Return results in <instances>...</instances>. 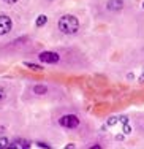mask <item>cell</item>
Segmentation results:
<instances>
[{
  "label": "cell",
  "mask_w": 144,
  "mask_h": 149,
  "mask_svg": "<svg viewBox=\"0 0 144 149\" xmlns=\"http://www.w3.org/2000/svg\"><path fill=\"white\" fill-rule=\"evenodd\" d=\"M79 29V21L76 19L75 16L71 15H65L59 19V30L62 33H66V35H73L76 33Z\"/></svg>",
  "instance_id": "1"
},
{
  "label": "cell",
  "mask_w": 144,
  "mask_h": 149,
  "mask_svg": "<svg viewBox=\"0 0 144 149\" xmlns=\"http://www.w3.org/2000/svg\"><path fill=\"white\" fill-rule=\"evenodd\" d=\"M59 124L62 127H66V129H76L79 125V119L75 114H66V116H62L59 119Z\"/></svg>",
  "instance_id": "2"
},
{
  "label": "cell",
  "mask_w": 144,
  "mask_h": 149,
  "mask_svg": "<svg viewBox=\"0 0 144 149\" xmlns=\"http://www.w3.org/2000/svg\"><path fill=\"white\" fill-rule=\"evenodd\" d=\"M59 59H60V56L54 51H44L40 54V60L44 63H57Z\"/></svg>",
  "instance_id": "3"
},
{
  "label": "cell",
  "mask_w": 144,
  "mask_h": 149,
  "mask_svg": "<svg viewBox=\"0 0 144 149\" xmlns=\"http://www.w3.org/2000/svg\"><path fill=\"white\" fill-rule=\"evenodd\" d=\"M11 26H13V22L8 16H5V15L0 16V35L8 33V32L11 30Z\"/></svg>",
  "instance_id": "4"
},
{
  "label": "cell",
  "mask_w": 144,
  "mask_h": 149,
  "mask_svg": "<svg viewBox=\"0 0 144 149\" xmlns=\"http://www.w3.org/2000/svg\"><path fill=\"white\" fill-rule=\"evenodd\" d=\"M122 6H124V0H109L108 2V10H111V11H119V10H122Z\"/></svg>",
  "instance_id": "5"
},
{
  "label": "cell",
  "mask_w": 144,
  "mask_h": 149,
  "mask_svg": "<svg viewBox=\"0 0 144 149\" xmlns=\"http://www.w3.org/2000/svg\"><path fill=\"white\" fill-rule=\"evenodd\" d=\"M11 148H17V149H26L29 148V143L26 140H15L11 143Z\"/></svg>",
  "instance_id": "6"
},
{
  "label": "cell",
  "mask_w": 144,
  "mask_h": 149,
  "mask_svg": "<svg viewBox=\"0 0 144 149\" xmlns=\"http://www.w3.org/2000/svg\"><path fill=\"white\" fill-rule=\"evenodd\" d=\"M33 92H35V94H38V95H43V94H46V92H48V87L43 86V84H37V86L33 87Z\"/></svg>",
  "instance_id": "7"
},
{
  "label": "cell",
  "mask_w": 144,
  "mask_h": 149,
  "mask_svg": "<svg viewBox=\"0 0 144 149\" xmlns=\"http://www.w3.org/2000/svg\"><path fill=\"white\" fill-rule=\"evenodd\" d=\"M24 65H26L27 68L33 70V72H40V70H43V67H40V65H35V63H30V62H26Z\"/></svg>",
  "instance_id": "8"
},
{
  "label": "cell",
  "mask_w": 144,
  "mask_h": 149,
  "mask_svg": "<svg viewBox=\"0 0 144 149\" xmlns=\"http://www.w3.org/2000/svg\"><path fill=\"white\" fill-rule=\"evenodd\" d=\"M8 144H10V141L6 138H0V149H6Z\"/></svg>",
  "instance_id": "9"
},
{
  "label": "cell",
  "mask_w": 144,
  "mask_h": 149,
  "mask_svg": "<svg viewBox=\"0 0 144 149\" xmlns=\"http://www.w3.org/2000/svg\"><path fill=\"white\" fill-rule=\"evenodd\" d=\"M44 24H46V16H40L37 19V26L41 27V26H44Z\"/></svg>",
  "instance_id": "10"
},
{
  "label": "cell",
  "mask_w": 144,
  "mask_h": 149,
  "mask_svg": "<svg viewBox=\"0 0 144 149\" xmlns=\"http://www.w3.org/2000/svg\"><path fill=\"white\" fill-rule=\"evenodd\" d=\"M5 97H6V92H5V89H3V87H0V102H3V100H5Z\"/></svg>",
  "instance_id": "11"
},
{
  "label": "cell",
  "mask_w": 144,
  "mask_h": 149,
  "mask_svg": "<svg viewBox=\"0 0 144 149\" xmlns=\"http://www.w3.org/2000/svg\"><path fill=\"white\" fill-rule=\"evenodd\" d=\"M3 2H5V3H8V5H13V3H16L17 0H3Z\"/></svg>",
  "instance_id": "12"
}]
</instances>
